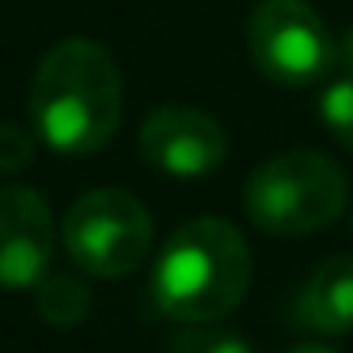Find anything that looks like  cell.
<instances>
[{
  "label": "cell",
  "mask_w": 353,
  "mask_h": 353,
  "mask_svg": "<svg viewBox=\"0 0 353 353\" xmlns=\"http://www.w3.org/2000/svg\"><path fill=\"white\" fill-rule=\"evenodd\" d=\"M31 125L61 156H92L122 122V72L92 39H65L42 57L27 103Z\"/></svg>",
  "instance_id": "obj_1"
},
{
  "label": "cell",
  "mask_w": 353,
  "mask_h": 353,
  "mask_svg": "<svg viewBox=\"0 0 353 353\" xmlns=\"http://www.w3.org/2000/svg\"><path fill=\"white\" fill-rule=\"evenodd\" d=\"M251 285V247L224 216H194L163 243L152 270L160 315L183 323H216Z\"/></svg>",
  "instance_id": "obj_2"
},
{
  "label": "cell",
  "mask_w": 353,
  "mask_h": 353,
  "mask_svg": "<svg viewBox=\"0 0 353 353\" xmlns=\"http://www.w3.org/2000/svg\"><path fill=\"white\" fill-rule=\"evenodd\" d=\"M345 171L315 148L270 156L251 171L243 190L247 216L270 236H312L345 213Z\"/></svg>",
  "instance_id": "obj_3"
},
{
  "label": "cell",
  "mask_w": 353,
  "mask_h": 353,
  "mask_svg": "<svg viewBox=\"0 0 353 353\" xmlns=\"http://www.w3.org/2000/svg\"><path fill=\"white\" fill-rule=\"evenodd\" d=\"M72 266L92 277H125L152 251V216L145 201L118 186H99L72 201L61 224Z\"/></svg>",
  "instance_id": "obj_4"
},
{
  "label": "cell",
  "mask_w": 353,
  "mask_h": 353,
  "mask_svg": "<svg viewBox=\"0 0 353 353\" xmlns=\"http://www.w3.org/2000/svg\"><path fill=\"white\" fill-rule=\"evenodd\" d=\"M251 57L281 88H307L334 65V42L307 0H259L247 23Z\"/></svg>",
  "instance_id": "obj_5"
},
{
  "label": "cell",
  "mask_w": 353,
  "mask_h": 353,
  "mask_svg": "<svg viewBox=\"0 0 353 353\" xmlns=\"http://www.w3.org/2000/svg\"><path fill=\"white\" fill-rule=\"evenodd\" d=\"M137 145L145 163L175 179L213 175L228 156L221 122L198 107H156L141 125Z\"/></svg>",
  "instance_id": "obj_6"
},
{
  "label": "cell",
  "mask_w": 353,
  "mask_h": 353,
  "mask_svg": "<svg viewBox=\"0 0 353 353\" xmlns=\"http://www.w3.org/2000/svg\"><path fill=\"white\" fill-rule=\"evenodd\" d=\"M57 224L31 186H0V289H34L50 274Z\"/></svg>",
  "instance_id": "obj_7"
},
{
  "label": "cell",
  "mask_w": 353,
  "mask_h": 353,
  "mask_svg": "<svg viewBox=\"0 0 353 353\" xmlns=\"http://www.w3.org/2000/svg\"><path fill=\"white\" fill-rule=\"evenodd\" d=\"M292 315L304 330L342 338L353 330V254H330L300 285Z\"/></svg>",
  "instance_id": "obj_8"
},
{
  "label": "cell",
  "mask_w": 353,
  "mask_h": 353,
  "mask_svg": "<svg viewBox=\"0 0 353 353\" xmlns=\"http://www.w3.org/2000/svg\"><path fill=\"white\" fill-rule=\"evenodd\" d=\"M34 312L54 327H77L92 312V292L77 274H54L50 270L34 285Z\"/></svg>",
  "instance_id": "obj_9"
},
{
  "label": "cell",
  "mask_w": 353,
  "mask_h": 353,
  "mask_svg": "<svg viewBox=\"0 0 353 353\" xmlns=\"http://www.w3.org/2000/svg\"><path fill=\"white\" fill-rule=\"evenodd\" d=\"M171 353H254V350L236 330L213 327V323H190L171 338Z\"/></svg>",
  "instance_id": "obj_10"
},
{
  "label": "cell",
  "mask_w": 353,
  "mask_h": 353,
  "mask_svg": "<svg viewBox=\"0 0 353 353\" xmlns=\"http://www.w3.org/2000/svg\"><path fill=\"white\" fill-rule=\"evenodd\" d=\"M319 114L334 141L353 152V77H342L319 95Z\"/></svg>",
  "instance_id": "obj_11"
},
{
  "label": "cell",
  "mask_w": 353,
  "mask_h": 353,
  "mask_svg": "<svg viewBox=\"0 0 353 353\" xmlns=\"http://www.w3.org/2000/svg\"><path fill=\"white\" fill-rule=\"evenodd\" d=\"M34 160V133L16 122H0V171H23Z\"/></svg>",
  "instance_id": "obj_12"
},
{
  "label": "cell",
  "mask_w": 353,
  "mask_h": 353,
  "mask_svg": "<svg viewBox=\"0 0 353 353\" xmlns=\"http://www.w3.org/2000/svg\"><path fill=\"white\" fill-rule=\"evenodd\" d=\"M334 61H338V65H342V69L353 77V27L345 31V39L338 42V50H334Z\"/></svg>",
  "instance_id": "obj_13"
},
{
  "label": "cell",
  "mask_w": 353,
  "mask_h": 353,
  "mask_svg": "<svg viewBox=\"0 0 353 353\" xmlns=\"http://www.w3.org/2000/svg\"><path fill=\"white\" fill-rule=\"evenodd\" d=\"M289 353H334V350H327V345H319V342H304V345H292Z\"/></svg>",
  "instance_id": "obj_14"
},
{
  "label": "cell",
  "mask_w": 353,
  "mask_h": 353,
  "mask_svg": "<svg viewBox=\"0 0 353 353\" xmlns=\"http://www.w3.org/2000/svg\"><path fill=\"white\" fill-rule=\"evenodd\" d=\"M350 228H353V213H350Z\"/></svg>",
  "instance_id": "obj_15"
}]
</instances>
